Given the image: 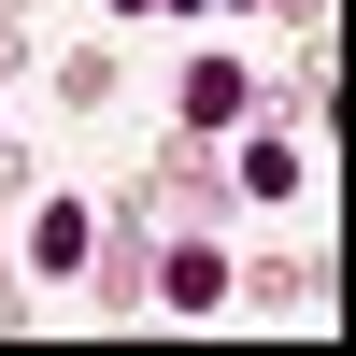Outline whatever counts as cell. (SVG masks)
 <instances>
[{
    "label": "cell",
    "instance_id": "cell-4",
    "mask_svg": "<svg viewBox=\"0 0 356 356\" xmlns=\"http://www.w3.org/2000/svg\"><path fill=\"white\" fill-rule=\"evenodd\" d=\"M228 15H257V0H228Z\"/></svg>",
    "mask_w": 356,
    "mask_h": 356
},
{
    "label": "cell",
    "instance_id": "cell-3",
    "mask_svg": "<svg viewBox=\"0 0 356 356\" xmlns=\"http://www.w3.org/2000/svg\"><path fill=\"white\" fill-rule=\"evenodd\" d=\"M243 114H257V86L228 72V57H200L186 72V129H243Z\"/></svg>",
    "mask_w": 356,
    "mask_h": 356
},
{
    "label": "cell",
    "instance_id": "cell-2",
    "mask_svg": "<svg viewBox=\"0 0 356 356\" xmlns=\"http://www.w3.org/2000/svg\"><path fill=\"white\" fill-rule=\"evenodd\" d=\"M86 200H43V214H29V271H86Z\"/></svg>",
    "mask_w": 356,
    "mask_h": 356
},
{
    "label": "cell",
    "instance_id": "cell-1",
    "mask_svg": "<svg viewBox=\"0 0 356 356\" xmlns=\"http://www.w3.org/2000/svg\"><path fill=\"white\" fill-rule=\"evenodd\" d=\"M157 300H171V314H214V300H228V257H214V243H171V257H157Z\"/></svg>",
    "mask_w": 356,
    "mask_h": 356
}]
</instances>
